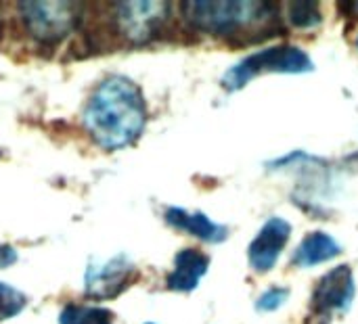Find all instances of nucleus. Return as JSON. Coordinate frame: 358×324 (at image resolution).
<instances>
[{
    "label": "nucleus",
    "mask_w": 358,
    "mask_h": 324,
    "mask_svg": "<svg viewBox=\"0 0 358 324\" xmlns=\"http://www.w3.org/2000/svg\"><path fill=\"white\" fill-rule=\"evenodd\" d=\"M82 124L92 142L105 151L130 147L147 124V103L141 88L126 75L105 78L88 96Z\"/></svg>",
    "instance_id": "obj_1"
},
{
    "label": "nucleus",
    "mask_w": 358,
    "mask_h": 324,
    "mask_svg": "<svg viewBox=\"0 0 358 324\" xmlns=\"http://www.w3.org/2000/svg\"><path fill=\"white\" fill-rule=\"evenodd\" d=\"M185 21L216 38H245V42H262V38L283 34L279 8L271 2H182Z\"/></svg>",
    "instance_id": "obj_2"
},
{
    "label": "nucleus",
    "mask_w": 358,
    "mask_h": 324,
    "mask_svg": "<svg viewBox=\"0 0 358 324\" xmlns=\"http://www.w3.org/2000/svg\"><path fill=\"white\" fill-rule=\"evenodd\" d=\"M315 69L313 59L308 52L294 44H279L262 48L254 54H248L239 63H235L231 69L222 75V86L229 92H237L243 86H248L254 78L271 73H308Z\"/></svg>",
    "instance_id": "obj_3"
},
{
    "label": "nucleus",
    "mask_w": 358,
    "mask_h": 324,
    "mask_svg": "<svg viewBox=\"0 0 358 324\" xmlns=\"http://www.w3.org/2000/svg\"><path fill=\"white\" fill-rule=\"evenodd\" d=\"M17 6L25 31L46 44L65 40L76 29L82 10L78 2H19Z\"/></svg>",
    "instance_id": "obj_4"
},
{
    "label": "nucleus",
    "mask_w": 358,
    "mask_h": 324,
    "mask_svg": "<svg viewBox=\"0 0 358 324\" xmlns=\"http://www.w3.org/2000/svg\"><path fill=\"white\" fill-rule=\"evenodd\" d=\"M170 17L168 2H120L113 4V23L117 34L132 42L145 44L159 36Z\"/></svg>",
    "instance_id": "obj_5"
},
{
    "label": "nucleus",
    "mask_w": 358,
    "mask_h": 324,
    "mask_svg": "<svg viewBox=\"0 0 358 324\" xmlns=\"http://www.w3.org/2000/svg\"><path fill=\"white\" fill-rule=\"evenodd\" d=\"M138 277L136 266L126 256H113L107 262H90L84 274L86 295L92 300H113L124 293Z\"/></svg>",
    "instance_id": "obj_6"
},
{
    "label": "nucleus",
    "mask_w": 358,
    "mask_h": 324,
    "mask_svg": "<svg viewBox=\"0 0 358 324\" xmlns=\"http://www.w3.org/2000/svg\"><path fill=\"white\" fill-rule=\"evenodd\" d=\"M355 277L350 266H336L325 277L319 279V283L313 289L310 308L319 316H331L334 312H344L355 302Z\"/></svg>",
    "instance_id": "obj_7"
},
{
    "label": "nucleus",
    "mask_w": 358,
    "mask_h": 324,
    "mask_svg": "<svg viewBox=\"0 0 358 324\" xmlns=\"http://www.w3.org/2000/svg\"><path fill=\"white\" fill-rule=\"evenodd\" d=\"M289 237H292V224L287 220L277 218V216L266 220L248 249L250 266L260 274L273 270L277 266L279 256L283 253Z\"/></svg>",
    "instance_id": "obj_8"
},
{
    "label": "nucleus",
    "mask_w": 358,
    "mask_h": 324,
    "mask_svg": "<svg viewBox=\"0 0 358 324\" xmlns=\"http://www.w3.org/2000/svg\"><path fill=\"white\" fill-rule=\"evenodd\" d=\"M210 268V258L201 253L199 249H182L174 258V268L166 279V285L170 291L176 293H191L197 289L201 279L206 277Z\"/></svg>",
    "instance_id": "obj_9"
},
{
    "label": "nucleus",
    "mask_w": 358,
    "mask_h": 324,
    "mask_svg": "<svg viewBox=\"0 0 358 324\" xmlns=\"http://www.w3.org/2000/svg\"><path fill=\"white\" fill-rule=\"evenodd\" d=\"M164 218L172 228L182 230V233H187V235H191L203 243H222L229 235L227 226L216 224L214 220H210L201 212H187L182 207H168Z\"/></svg>",
    "instance_id": "obj_10"
},
{
    "label": "nucleus",
    "mask_w": 358,
    "mask_h": 324,
    "mask_svg": "<svg viewBox=\"0 0 358 324\" xmlns=\"http://www.w3.org/2000/svg\"><path fill=\"white\" fill-rule=\"evenodd\" d=\"M340 253H342V245L331 235L315 230L302 239V243L292 256V264L298 268H315L338 258Z\"/></svg>",
    "instance_id": "obj_11"
},
{
    "label": "nucleus",
    "mask_w": 358,
    "mask_h": 324,
    "mask_svg": "<svg viewBox=\"0 0 358 324\" xmlns=\"http://www.w3.org/2000/svg\"><path fill=\"white\" fill-rule=\"evenodd\" d=\"M59 324H113V314L99 306L67 304L59 314Z\"/></svg>",
    "instance_id": "obj_12"
},
{
    "label": "nucleus",
    "mask_w": 358,
    "mask_h": 324,
    "mask_svg": "<svg viewBox=\"0 0 358 324\" xmlns=\"http://www.w3.org/2000/svg\"><path fill=\"white\" fill-rule=\"evenodd\" d=\"M323 21L319 2H292L289 4V23L300 29L317 27Z\"/></svg>",
    "instance_id": "obj_13"
},
{
    "label": "nucleus",
    "mask_w": 358,
    "mask_h": 324,
    "mask_svg": "<svg viewBox=\"0 0 358 324\" xmlns=\"http://www.w3.org/2000/svg\"><path fill=\"white\" fill-rule=\"evenodd\" d=\"M25 304H27V297L19 289L6 283H0V323L21 314Z\"/></svg>",
    "instance_id": "obj_14"
},
{
    "label": "nucleus",
    "mask_w": 358,
    "mask_h": 324,
    "mask_svg": "<svg viewBox=\"0 0 358 324\" xmlns=\"http://www.w3.org/2000/svg\"><path fill=\"white\" fill-rule=\"evenodd\" d=\"M287 297H289V291L287 289H283V287H271V289H266L258 297L256 310L258 312H275V310H279L287 302Z\"/></svg>",
    "instance_id": "obj_15"
},
{
    "label": "nucleus",
    "mask_w": 358,
    "mask_h": 324,
    "mask_svg": "<svg viewBox=\"0 0 358 324\" xmlns=\"http://www.w3.org/2000/svg\"><path fill=\"white\" fill-rule=\"evenodd\" d=\"M17 251L10 245H0V268H8L17 262Z\"/></svg>",
    "instance_id": "obj_16"
},
{
    "label": "nucleus",
    "mask_w": 358,
    "mask_h": 324,
    "mask_svg": "<svg viewBox=\"0 0 358 324\" xmlns=\"http://www.w3.org/2000/svg\"><path fill=\"white\" fill-rule=\"evenodd\" d=\"M0 36H2V10H0Z\"/></svg>",
    "instance_id": "obj_17"
},
{
    "label": "nucleus",
    "mask_w": 358,
    "mask_h": 324,
    "mask_svg": "<svg viewBox=\"0 0 358 324\" xmlns=\"http://www.w3.org/2000/svg\"><path fill=\"white\" fill-rule=\"evenodd\" d=\"M145 324H155V323H145Z\"/></svg>",
    "instance_id": "obj_18"
},
{
    "label": "nucleus",
    "mask_w": 358,
    "mask_h": 324,
    "mask_svg": "<svg viewBox=\"0 0 358 324\" xmlns=\"http://www.w3.org/2000/svg\"><path fill=\"white\" fill-rule=\"evenodd\" d=\"M357 46H358V38H357Z\"/></svg>",
    "instance_id": "obj_19"
},
{
    "label": "nucleus",
    "mask_w": 358,
    "mask_h": 324,
    "mask_svg": "<svg viewBox=\"0 0 358 324\" xmlns=\"http://www.w3.org/2000/svg\"><path fill=\"white\" fill-rule=\"evenodd\" d=\"M357 6H358V2H357Z\"/></svg>",
    "instance_id": "obj_20"
}]
</instances>
